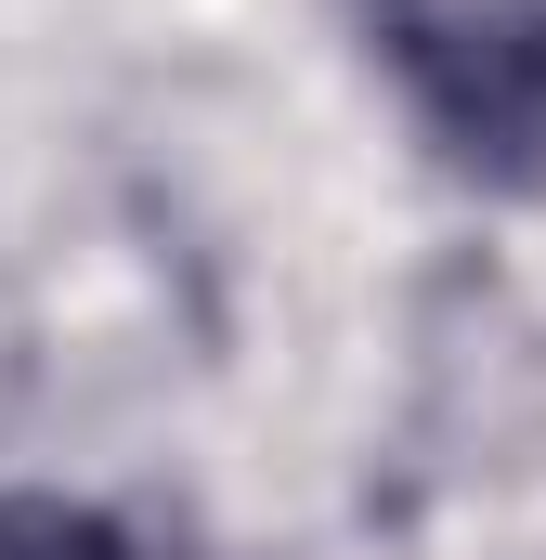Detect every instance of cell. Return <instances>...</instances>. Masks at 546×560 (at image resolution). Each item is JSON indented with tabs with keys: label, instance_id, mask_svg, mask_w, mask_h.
I'll return each instance as SVG.
<instances>
[{
	"label": "cell",
	"instance_id": "1",
	"mask_svg": "<svg viewBox=\"0 0 546 560\" xmlns=\"http://www.w3.org/2000/svg\"><path fill=\"white\" fill-rule=\"evenodd\" d=\"M416 131L482 183H546V0H365Z\"/></svg>",
	"mask_w": 546,
	"mask_h": 560
},
{
	"label": "cell",
	"instance_id": "2",
	"mask_svg": "<svg viewBox=\"0 0 546 560\" xmlns=\"http://www.w3.org/2000/svg\"><path fill=\"white\" fill-rule=\"evenodd\" d=\"M0 560H131V548L66 495H0Z\"/></svg>",
	"mask_w": 546,
	"mask_h": 560
}]
</instances>
